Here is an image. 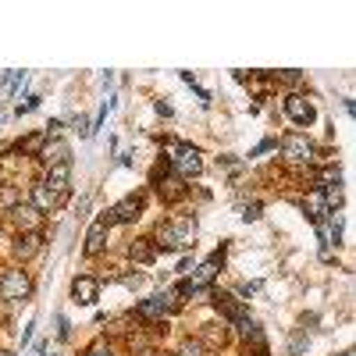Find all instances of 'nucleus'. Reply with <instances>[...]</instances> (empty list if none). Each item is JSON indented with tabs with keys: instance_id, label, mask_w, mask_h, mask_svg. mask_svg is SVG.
<instances>
[{
	"instance_id": "nucleus-1",
	"label": "nucleus",
	"mask_w": 356,
	"mask_h": 356,
	"mask_svg": "<svg viewBox=\"0 0 356 356\" xmlns=\"http://www.w3.org/2000/svg\"><path fill=\"white\" fill-rule=\"evenodd\" d=\"M154 246H157V253L161 250L164 253H186V250H193L196 246V218H171V221H164L157 228V235H154Z\"/></svg>"
},
{
	"instance_id": "nucleus-2",
	"label": "nucleus",
	"mask_w": 356,
	"mask_h": 356,
	"mask_svg": "<svg viewBox=\"0 0 356 356\" xmlns=\"http://www.w3.org/2000/svg\"><path fill=\"white\" fill-rule=\"evenodd\" d=\"M168 168L175 171V178H182V182H189V178H196L203 171V154L196 150V146L189 143H171L168 146Z\"/></svg>"
},
{
	"instance_id": "nucleus-3",
	"label": "nucleus",
	"mask_w": 356,
	"mask_h": 356,
	"mask_svg": "<svg viewBox=\"0 0 356 356\" xmlns=\"http://www.w3.org/2000/svg\"><path fill=\"white\" fill-rule=\"evenodd\" d=\"M29 296H33V278H29V271H22V267H11V271L0 275V300L25 303Z\"/></svg>"
},
{
	"instance_id": "nucleus-4",
	"label": "nucleus",
	"mask_w": 356,
	"mask_h": 356,
	"mask_svg": "<svg viewBox=\"0 0 356 356\" xmlns=\"http://www.w3.org/2000/svg\"><path fill=\"white\" fill-rule=\"evenodd\" d=\"M175 307H178V296H175V292H154L150 300H143V303L136 307V317L146 321V324H157V321H164L168 314H175Z\"/></svg>"
},
{
	"instance_id": "nucleus-5",
	"label": "nucleus",
	"mask_w": 356,
	"mask_h": 356,
	"mask_svg": "<svg viewBox=\"0 0 356 356\" xmlns=\"http://www.w3.org/2000/svg\"><path fill=\"white\" fill-rule=\"evenodd\" d=\"M282 154H285V161H289V164L310 168V164L317 161V146H314L307 136L292 132V136H285V139H282Z\"/></svg>"
},
{
	"instance_id": "nucleus-6",
	"label": "nucleus",
	"mask_w": 356,
	"mask_h": 356,
	"mask_svg": "<svg viewBox=\"0 0 356 356\" xmlns=\"http://www.w3.org/2000/svg\"><path fill=\"white\" fill-rule=\"evenodd\" d=\"M285 118H289L292 125L307 129V125L317 122V107H314V100H307L303 93H289V97H285Z\"/></svg>"
},
{
	"instance_id": "nucleus-7",
	"label": "nucleus",
	"mask_w": 356,
	"mask_h": 356,
	"mask_svg": "<svg viewBox=\"0 0 356 356\" xmlns=\"http://www.w3.org/2000/svg\"><path fill=\"white\" fill-rule=\"evenodd\" d=\"M143 207H146V200L139 193H132L125 200H118L111 211H107V218H111V225H132V221L143 218Z\"/></svg>"
},
{
	"instance_id": "nucleus-8",
	"label": "nucleus",
	"mask_w": 356,
	"mask_h": 356,
	"mask_svg": "<svg viewBox=\"0 0 356 356\" xmlns=\"http://www.w3.org/2000/svg\"><path fill=\"white\" fill-rule=\"evenodd\" d=\"M211 303L218 307V314L225 317V321H232V324H239L243 317H246V307H243V300H235L232 292H225V289H211Z\"/></svg>"
},
{
	"instance_id": "nucleus-9",
	"label": "nucleus",
	"mask_w": 356,
	"mask_h": 356,
	"mask_svg": "<svg viewBox=\"0 0 356 356\" xmlns=\"http://www.w3.org/2000/svg\"><path fill=\"white\" fill-rule=\"evenodd\" d=\"M111 228H114V225H111L107 214H100L93 225H89V232H86V257H97V253L107 250V232H111Z\"/></svg>"
},
{
	"instance_id": "nucleus-10",
	"label": "nucleus",
	"mask_w": 356,
	"mask_h": 356,
	"mask_svg": "<svg viewBox=\"0 0 356 356\" xmlns=\"http://www.w3.org/2000/svg\"><path fill=\"white\" fill-rule=\"evenodd\" d=\"M61 193L57 189H50L47 182H33V189H29V203L36 207L40 214H50V211H57V207H61Z\"/></svg>"
},
{
	"instance_id": "nucleus-11",
	"label": "nucleus",
	"mask_w": 356,
	"mask_h": 356,
	"mask_svg": "<svg viewBox=\"0 0 356 356\" xmlns=\"http://www.w3.org/2000/svg\"><path fill=\"white\" fill-rule=\"evenodd\" d=\"M97 300H100V282H97V278L82 275V278L72 282V303H79V307H93Z\"/></svg>"
},
{
	"instance_id": "nucleus-12",
	"label": "nucleus",
	"mask_w": 356,
	"mask_h": 356,
	"mask_svg": "<svg viewBox=\"0 0 356 356\" xmlns=\"http://www.w3.org/2000/svg\"><path fill=\"white\" fill-rule=\"evenodd\" d=\"M68 157H72V146H68L65 139H47V146H43V154H40V161H43L47 168H57V164H68Z\"/></svg>"
},
{
	"instance_id": "nucleus-13",
	"label": "nucleus",
	"mask_w": 356,
	"mask_h": 356,
	"mask_svg": "<svg viewBox=\"0 0 356 356\" xmlns=\"http://www.w3.org/2000/svg\"><path fill=\"white\" fill-rule=\"evenodd\" d=\"M43 250V232H22L15 239V257L18 260H33Z\"/></svg>"
},
{
	"instance_id": "nucleus-14",
	"label": "nucleus",
	"mask_w": 356,
	"mask_h": 356,
	"mask_svg": "<svg viewBox=\"0 0 356 356\" xmlns=\"http://www.w3.org/2000/svg\"><path fill=\"white\" fill-rule=\"evenodd\" d=\"M43 182L50 186V189H57L61 196H68V182H72V164H57V168H47V178Z\"/></svg>"
},
{
	"instance_id": "nucleus-15",
	"label": "nucleus",
	"mask_w": 356,
	"mask_h": 356,
	"mask_svg": "<svg viewBox=\"0 0 356 356\" xmlns=\"http://www.w3.org/2000/svg\"><path fill=\"white\" fill-rule=\"evenodd\" d=\"M11 221H15L22 232H40V228H36V221H40V211H36L33 203H18L15 211H11Z\"/></svg>"
},
{
	"instance_id": "nucleus-16",
	"label": "nucleus",
	"mask_w": 356,
	"mask_h": 356,
	"mask_svg": "<svg viewBox=\"0 0 356 356\" xmlns=\"http://www.w3.org/2000/svg\"><path fill=\"white\" fill-rule=\"evenodd\" d=\"M303 211H307V218H310L314 225H321L324 218L332 214V211H328V203H324V196H321V189H314V193L303 200Z\"/></svg>"
},
{
	"instance_id": "nucleus-17",
	"label": "nucleus",
	"mask_w": 356,
	"mask_h": 356,
	"mask_svg": "<svg viewBox=\"0 0 356 356\" xmlns=\"http://www.w3.org/2000/svg\"><path fill=\"white\" fill-rule=\"evenodd\" d=\"M129 257L136 260V264H154L157 260V246H154V239H136L132 246H129Z\"/></svg>"
},
{
	"instance_id": "nucleus-18",
	"label": "nucleus",
	"mask_w": 356,
	"mask_h": 356,
	"mask_svg": "<svg viewBox=\"0 0 356 356\" xmlns=\"http://www.w3.org/2000/svg\"><path fill=\"white\" fill-rule=\"evenodd\" d=\"M43 146H47V132H36V136L22 139V143H18V150H22V154H33V157H40V154H43Z\"/></svg>"
},
{
	"instance_id": "nucleus-19",
	"label": "nucleus",
	"mask_w": 356,
	"mask_h": 356,
	"mask_svg": "<svg viewBox=\"0 0 356 356\" xmlns=\"http://www.w3.org/2000/svg\"><path fill=\"white\" fill-rule=\"evenodd\" d=\"M40 100H43V97H29L25 104H18V107H15V114H18V118H22V114H33V111L40 107Z\"/></svg>"
},
{
	"instance_id": "nucleus-20",
	"label": "nucleus",
	"mask_w": 356,
	"mask_h": 356,
	"mask_svg": "<svg viewBox=\"0 0 356 356\" xmlns=\"http://www.w3.org/2000/svg\"><path fill=\"white\" fill-rule=\"evenodd\" d=\"M178 356H203V342H182Z\"/></svg>"
},
{
	"instance_id": "nucleus-21",
	"label": "nucleus",
	"mask_w": 356,
	"mask_h": 356,
	"mask_svg": "<svg viewBox=\"0 0 356 356\" xmlns=\"http://www.w3.org/2000/svg\"><path fill=\"white\" fill-rule=\"evenodd\" d=\"M303 349H307V335L300 332V335H296V339H292V346H289V353H292V356H300Z\"/></svg>"
},
{
	"instance_id": "nucleus-22",
	"label": "nucleus",
	"mask_w": 356,
	"mask_h": 356,
	"mask_svg": "<svg viewBox=\"0 0 356 356\" xmlns=\"http://www.w3.org/2000/svg\"><path fill=\"white\" fill-rule=\"evenodd\" d=\"M72 129H75V132H79L82 139H89V122H86V118H82V114H79V118H75V122H72Z\"/></svg>"
},
{
	"instance_id": "nucleus-23",
	"label": "nucleus",
	"mask_w": 356,
	"mask_h": 356,
	"mask_svg": "<svg viewBox=\"0 0 356 356\" xmlns=\"http://www.w3.org/2000/svg\"><path fill=\"white\" fill-rule=\"evenodd\" d=\"M86 356H114V349L111 346H104V342H97V346H89V353Z\"/></svg>"
},
{
	"instance_id": "nucleus-24",
	"label": "nucleus",
	"mask_w": 356,
	"mask_h": 356,
	"mask_svg": "<svg viewBox=\"0 0 356 356\" xmlns=\"http://www.w3.org/2000/svg\"><path fill=\"white\" fill-rule=\"evenodd\" d=\"M260 218V203H250V207H243V221H257Z\"/></svg>"
},
{
	"instance_id": "nucleus-25",
	"label": "nucleus",
	"mask_w": 356,
	"mask_h": 356,
	"mask_svg": "<svg viewBox=\"0 0 356 356\" xmlns=\"http://www.w3.org/2000/svg\"><path fill=\"white\" fill-rule=\"evenodd\" d=\"M275 146H278V139H264V143L257 146V150H253L250 157H260V154H267V150H275Z\"/></svg>"
},
{
	"instance_id": "nucleus-26",
	"label": "nucleus",
	"mask_w": 356,
	"mask_h": 356,
	"mask_svg": "<svg viewBox=\"0 0 356 356\" xmlns=\"http://www.w3.org/2000/svg\"><path fill=\"white\" fill-rule=\"evenodd\" d=\"M278 79H282L285 86H300V79H303V75H300V72H282Z\"/></svg>"
},
{
	"instance_id": "nucleus-27",
	"label": "nucleus",
	"mask_w": 356,
	"mask_h": 356,
	"mask_svg": "<svg viewBox=\"0 0 356 356\" xmlns=\"http://www.w3.org/2000/svg\"><path fill=\"white\" fill-rule=\"evenodd\" d=\"M154 107H157V114H161V118H171V104H168V100H157Z\"/></svg>"
},
{
	"instance_id": "nucleus-28",
	"label": "nucleus",
	"mask_w": 356,
	"mask_h": 356,
	"mask_svg": "<svg viewBox=\"0 0 356 356\" xmlns=\"http://www.w3.org/2000/svg\"><path fill=\"white\" fill-rule=\"evenodd\" d=\"M33 328H36V324H25V332H22V349L33 342Z\"/></svg>"
},
{
	"instance_id": "nucleus-29",
	"label": "nucleus",
	"mask_w": 356,
	"mask_h": 356,
	"mask_svg": "<svg viewBox=\"0 0 356 356\" xmlns=\"http://www.w3.org/2000/svg\"><path fill=\"white\" fill-rule=\"evenodd\" d=\"M125 285H129V289H139L143 278H139V275H125Z\"/></svg>"
},
{
	"instance_id": "nucleus-30",
	"label": "nucleus",
	"mask_w": 356,
	"mask_h": 356,
	"mask_svg": "<svg viewBox=\"0 0 356 356\" xmlns=\"http://www.w3.org/2000/svg\"><path fill=\"white\" fill-rule=\"evenodd\" d=\"M189 271H193V260H189V257H186V260H182V264H178V275H189Z\"/></svg>"
},
{
	"instance_id": "nucleus-31",
	"label": "nucleus",
	"mask_w": 356,
	"mask_h": 356,
	"mask_svg": "<svg viewBox=\"0 0 356 356\" xmlns=\"http://www.w3.org/2000/svg\"><path fill=\"white\" fill-rule=\"evenodd\" d=\"M0 356H15V353H4V349H0Z\"/></svg>"
}]
</instances>
